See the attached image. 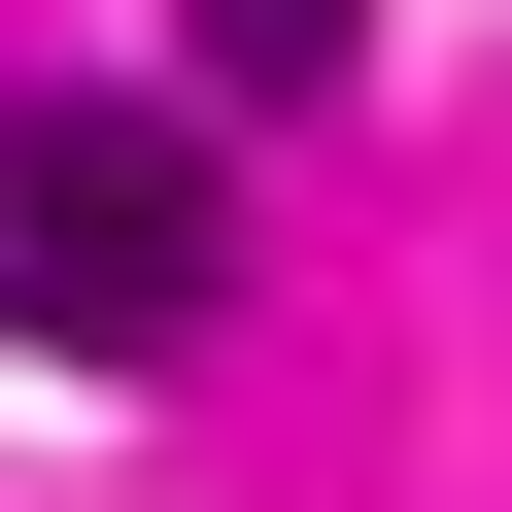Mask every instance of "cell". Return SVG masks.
<instances>
[{
    "label": "cell",
    "instance_id": "cell-1",
    "mask_svg": "<svg viewBox=\"0 0 512 512\" xmlns=\"http://www.w3.org/2000/svg\"><path fill=\"white\" fill-rule=\"evenodd\" d=\"M239 308V137L205 103H0V342L35 376H171Z\"/></svg>",
    "mask_w": 512,
    "mask_h": 512
},
{
    "label": "cell",
    "instance_id": "cell-2",
    "mask_svg": "<svg viewBox=\"0 0 512 512\" xmlns=\"http://www.w3.org/2000/svg\"><path fill=\"white\" fill-rule=\"evenodd\" d=\"M171 69H205V137H274V103L376 69V0H171Z\"/></svg>",
    "mask_w": 512,
    "mask_h": 512
}]
</instances>
